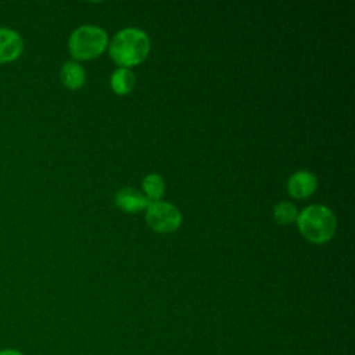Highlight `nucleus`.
Masks as SVG:
<instances>
[{
	"label": "nucleus",
	"mask_w": 355,
	"mask_h": 355,
	"mask_svg": "<svg viewBox=\"0 0 355 355\" xmlns=\"http://www.w3.org/2000/svg\"><path fill=\"white\" fill-rule=\"evenodd\" d=\"M141 187L148 201H158L165 193L164 179L157 173L147 175L141 182Z\"/></svg>",
	"instance_id": "10"
},
{
	"label": "nucleus",
	"mask_w": 355,
	"mask_h": 355,
	"mask_svg": "<svg viewBox=\"0 0 355 355\" xmlns=\"http://www.w3.org/2000/svg\"><path fill=\"white\" fill-rule=\"evenodd\" d=\"M273 218H275V220L277 223L291 225L298 218V209H297V207L294 204L283 201V202H279L273 208Z\"/></svg>",
	"instance_id": "11"
},
{
	"label": "nucleus",
	"mask_w": 355,
	"mask_h": 355,
	"mask_svg": "<svg viewBox=\"0 0 355 355\" xmlns=\"http://www.w3.org/2000/svg\"><path fill=\"white\" fill-rule=\"evenodd\" d=\"M108 46V36L104 29L93 25H83L75 29L68 40L71 55L78 61L98 57Z\"/></svg>",
	"instance_id": "3"
},
{
	"label": "nucleus",
	"mask_w": 355,
	"mask_h": 355,
	"mask_svg": "<svg viewBox=\"0 0 355 355\" xmlns=\"http://www.w3.org/2000/svg\"><path fill=\"white\" fill-rule=\"evenodd\" d=\"M0 355H24V354L15 348H4V349H0Z\"/></svg>",
	"instance_id": "12"
},
{
	"label": "nucleus",
	"mask_w": 355,
	"mask_h": 355,
	"mask_svg": "<svg viewBox=\"0 0 355 355\" xmlns=\"http://www.w3.org/2000/svg\"><path fill=\"white\" fill-rule=\"evenodd\" d=\"M25 49L21 33L8 26H0V64L17 61Z\"/></svg>",
	"instance_id": "5"
},
{
	"label": "nucleus",
	"mask_w": 355,
	"mask_h": 355,
	"mask_svg": "<svg viewBox=\"0 0 355 355\" xmlns=\"http://www.w3.org/2000/svg\"><path fill=\"white\" fill-rule=\"evenodd\" d=\"M146 220L158 233H172L182 223V214L169 202L161 200L150 201L146 208Z\"/></svg>",
	"instance_id": "4"
},
{
	"label": "nucleus",
	"mask_w": 355,
	"mask_h": 355,
	"mask_svg": "<svg viewBox=\"0 0 355 355\" xmlns=\"http://www.w3.org/2000/svg\"><path fill=\"white\" fill-rule=\"evenodd\" d=\"M301 234L315 244L327 243L336 232V216L324 205H309L304 208L297 218Z\"/></svg>",
	"instance_id": "2"
},
{
	"label": "nucleus",
	"mask_w": 355,
	"mask_h": 355,
	"mask_svg": "<svg viewBox=\"0 0 355 355\" xmlns=\"http://www.w3.org/2000/svg\"><path fill=\"white\" fill-rule=\"evenodd\" d=\"M316 187V176L309 171H297L287 182V191L294 198H306L315 193Z\"/></svg>",
	"instance_id": "6"
},
{
	"label": "nucleus",
	"mask_w": 355,
	"mask_h": 355,
	"mask_svg": "<svg viewBox=\"0 0 355 355\" xmlns=\"http://www.w3.org/2000/svg\"><path fill=\"white\" fill-rule=\"evenodd\" d=\"M60 79L67 89L78 90L86 82V72L79 62L68 61L62 65L60 71Z\"/></svg>",
	"instance_id": "8"
},
{
	"label": "nucleus",
	"mask_w": 355,
	"mask_h": 355,
	"mask_svg": "<svg viewBox=\"0 0 355 355\" xmlns=\"http://www.w3.org/2000/svg\"><path fill=\"white\" fill-rule=\"evenodd\" d=\"M148 53L150 39L137 28L119 31L110 44V54L121 68H129L143 62Z\"/></svg>",
	"instance_id": "1"
},
{
	"label": "nucleus",
	"mask_w": 355,
	"mask_h": 355,
	"mask_svg": "<svg viewBox=\"0 0 355 355\" xmlns=\"http://www.w3.org/2000/svg\"><path fill=\"white\" fill-rule=\"evenodd\" d=\"M148 200L146 196L132 187H125L121 189L116 196H115V204L119 209L128 212V214H135L139 212L148 205Z\"/></svg>",
	"instance_id": "7"
},
{
	"label": "nucleus",
	"mask_w": 355,
	"mask_h": 355,
	"mask_svg": "<svg viewBox=\"0 0 355 355\" xmlns=\"http://www.w3.org/2000/svg\"><path fill=\"white\" fill-rule=\"evenodd\" d=\"M135 86V75L129 68H118L111 75V89L119 96L132 92Z\"/></svg>",
	"instance_id": "9"
}]
</instances>
